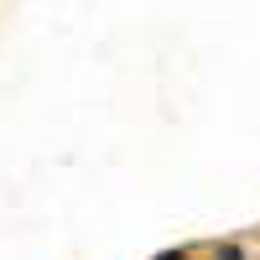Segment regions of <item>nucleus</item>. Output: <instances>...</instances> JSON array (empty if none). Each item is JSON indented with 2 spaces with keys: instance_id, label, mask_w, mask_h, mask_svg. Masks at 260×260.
<instances>
[{
  "instance_id": "obj_1",
  "label": "nucleus",
  "mask_w": 260,
  "mask_h": 260,
  "mask_svg": "<svg viewBox=\"0 0 260 260\" xmlns=\"http://www.w3.org/2000/svg\"><path fill=\"white\" fill-rule=\"evenodd\" d=\"M213 260H245L240 245H213Z\"/></svg>"
},
{
  "instance_id": "obj_2",
  "label": "nucleus",
  "mask_w": 260,
  "mask_h": 260,
  "mask_svg": "<svg viewBox=\"0 0 260 260\" xmlns=\"http://www.w3.org/2000/svg\"><path fill=\"white\" fill-rule=\"evenodd\" d=\"M156 260H187V250H161Z\"/></svg>"
}]
</instances>
